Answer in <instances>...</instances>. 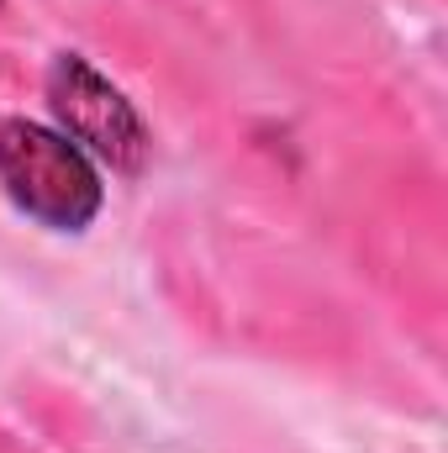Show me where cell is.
I'll return each mask as SVG.
<instances>
[{"instance_id":"obj_1","label":"cell","mask_w":448,"mask_h":453,"mask_svg":"<svg viewBox=\"0 0 448 453\" xmlns=\"http://www.w3.org/2000/svg\"><path fill=\"white\" fill-rule=\"evenodd\" d=\"M0 185L27 217L58 232H80L101 211V174L90 169L85 148L27 116L0 121Z\"/></svg>"},{"instance_id":"obj_2","label":"cell","mask_w":448,"mask_h":453,"mask_svg":"<svg viewBox=\"0 0 448 453\" xmlns=\"http://www.w3.org/2000/svg\"><path fill=\"white\" fill-rule=\"evenodd\" d=\"M48 106L64 121L69 142H85L96 158H106L121 174H137L148 164V127L137 106L116 90L106 74H96L80 53H58L48 69Z\"/></svg>"}]
</instances>
